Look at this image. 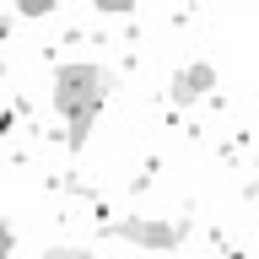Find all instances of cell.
Listing matches in <instances>:
<instances>
[{"label":"cell","mask_w":259,"mask_h":259,"mask_svg":"<svg viewBox=\"0 0 259 259\" xmlns=\"http://www.w3.org/2000/svg\"><path fill=\"white\" fill-rule=\"evenodd\" d=\"M113 238L141 243V248H178L189 238V222H167V216H124L113 222Z\"/></svg>","instance_id":"cell-2"},{"label":"cell","mask_w":259,"mask_h":259,"mask_svg":"<svg viewBox=\"0 0 259 259\" xmlns=\"http://www.w3.org/2000/svg\"><path fill=\"white\" fill-rule=\"evenodd\" d=\"M92 6L103 16H130V11H135V0H92Z\"/></svg>","instance_id":"cell-6"},{"label":"cell","mask_w":259,"mask_h":259,"mask_svg":"<svg viewBox=\"0 0 259 259\" xmlns=\"http://www.w3.org/2000/svg\"><path fill=\"white\" fill-rule=\"evenodd\" d=\"M44 259H92V254L76 248V243H54V248H44Z\"/></svg>","instance_id":"cell-4"},{"label":"cell","mask_w":259,"mask_h":259,"mask_svg":"<svg viewBox=\"0 0 259 259\" xmlns=\"http://www.w3.org/2000/svg\"><path fill=\"white\" fill-rule=\"evenodd\" d=\"M54 0H16V16H49Z\"/></svg>","instance_id":"cell-5"},{"label":"cell","mask_w":259,"mask_h":259,"mask_svg":"<svg viewBox=\"0 0 259 259\" xmlns=\"http://www.w3.org/2000/svg\"><path fill=\"white\" fill-rule=\"evenodd\" d=\"M11 254H16V227L0 216V259H11Z\"/></svg>","instance_id":"cell-7"},{"label":"cell","mask_w":259,"mask_h":259,"mask_svg":"<svg viewBox=\"0 0 259 259\" xmlns=\"http://www.w3.org/2000/svg\"><path fill=\"white\" fill-rule=\"evenodd\" d=\"M108 92H113V70H108V65H92V60L54 65V108H60L65 124H70V135H65L70 151L87 146L97 113H103V103H108Z\"/></svg>","instance_id":"cell-1"},{"label":"cell","mask_w":259,"mask_h":259,"mask_svg":"<svg viewBox=\"0 0 259 259\" xmlns=\"http://www.w3.org/2000/svg\"><path fill=\"white\" fill-rule=\"evenodd\" d=\"M210 87H216V65H210V60H189V65H178L173 76H167L173 108H194L200 97H210Z\"/></svg>","instance_id":"cell-3"}]
</instances>
